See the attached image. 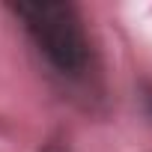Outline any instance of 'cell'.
I'll list each match as a JSON object with an SVG mask.
<instances>
[{"instance_id": "obj_1", "label": "cell", "mask_w": 152, "mask_h": 152, "mask_svg": "<svg viewBox=\"0 0 152 152\" xmlns=\"http://www.w3.org/2000/svg\"><path fill=\"white\" fill-rule=\"evenodd\" d=\"M12 12L24 21L39 54L63 75H81L90 60V42L81 15L63 0H24L12 3Z\"/></svg>"}]
</instances>
